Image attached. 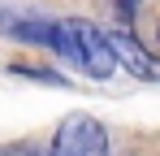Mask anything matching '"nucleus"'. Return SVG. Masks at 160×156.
Masks as SVG:
<instances>
[{
	"instance_id": "3",
	"label": "nucleus",
	"mask_w": 160,
	"mask_h": 156,
	"mask_svg": "<svg viewBox=\"0 0 160 156\" xmlns=\"http://www.w3.org/2000/svg\"><path fill=\"white\" fill-rule=\"evenodd\" d=\"M108 39H112V52H117V65H126V70H130L134 78H143V82H160V61H156L147 48H143L134 35H126V30H112Z\"/></svg>"
},
{
	"instance_id": "4",
	"label": "nucleus",
	"mask_w": 160,
	"mask_h": 156,
	"mask_svg": "<svg viewBox=\"0 0 160 156\" xmlns=\"http://www.w3.org/2000/svg\"><path fill=\"white\" fill-rule=\"evenodd\" d=\"M134 4H138V0H117V18H121V22H134Z\"/></svg>"
},
{
	"instance_id": "1",
	"label": "nucleus",
	"mask_w": 160,
	"mask_h": 156,
	"mask_svg": "<svg viewBox=\"0 0 160 156\" xmlns=\"http://www.w3.org/2000/svg\"><path fill=\"white\" fill-rule=\"evenodd\" d=\"M48 48L56 56H65V61H74L87 78H100V82L117 70V52H112L108 30H100L95 22H82V18L52 22V44Z\"/></svg>"
},
{
	"instance_id": "2",
	"label": "nucleus",
	"mask_w": 160,
	"mask_h": 156,
	"mask_svg": "<svg viewBox=\"0 0 160 156\" xmlns=\"http://www.w3.org/2000/svg\"><path fill=\"white\" fill-rule=\"evenodd\" d=\"M48 156H108V130L95 117L74 113V117H65L56 126Z\"/></svg>"
}]
</instances>
